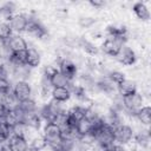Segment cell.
<instances>
[{"mask_svg": "<svg viewBox=\"0 0 151 151\" xmlns=\"http://www.w3.org/2000/svg\"><path fill=\"white\" fill-rule=\"evenodd\" d=\"M61 126L54 122H45L41 130V136L45 138L47 145L53 151H60L61 146Z\"/></svg>", "mask_w": 151, "mask_h": 151, "instance_id": "cell-1", "label": "cell"}, {"mask_svg": "<svg viewBox=\"0 0 151 151\" xmlns=\"http://www.w3.org/2000/svg\"><path fill=\"white\" fill-rule=\"evenodd\" d=\"M143 101H144V97L138 91L136 93H132V94L122 97L123 111L125 113L134 117V113L143 106Z\"/></svg>", "mask_w": 151, "mask_h": 151, "instance_id": "cell-2", "label": "cell"}, {"mask_svg": "<svg viewBox=\"0 0 151 151\" xmlns=\"http://www.w3.org/2000/svg\"><path fill=\"white\" fill-rule=\"evenodd\" d=\"M134 133L136 132H134L133 127L125 124V123L118 124L113 127L114 142L118 143V144H122V145H126L130 142H132L133 137H134Z\"/></svg>", "mask_w": 151, "mask_h": 151, "instance_id": "cell-3", "label": "cell"}, {"mask_svg": "<svg viewBox=\"0 0 151 151\" xmlns=\"http://www.w3.org/2000/svg\"><path fill=\"white\" fill-rule=\"evenodd\" d=\"M8 25L11 26L14 34H21L26 32V27L28 24V15L25 13H14L7 19Z\"/></svg>", "mask_w": 151, "mask_h": 151, "instance_id": "cell-4", "label": "cell"}, {"mask_svg": "<svg viewBox=\"0 0 151 151\" xmlns=\"http://www.w3.org/2000/svg\"><path fill=\"white\" fill-rule=\"evenodd\" d=\"M12 92L18 103L26 100L28 98H32V86L27 80L15 81V84L12 87Z\"/></svg>", "mask_w": 151, "mask_h": 151, "instance_id": "cell-5", "label": "cell"}, {"mask_svg": "<svg viewBox=\"0 0 151 151\" xmlns=\"http://www.w3.org/2000/svg\"><path fill=\"white\" fill-rule=\"evenodd\" d=\"M58 65V70L70 80L73 81V79L77 77L78 74V66L74 61H72L71 59H66V58H58L57 61Z\"/></svg>", "mask_w": 151, "mask_h": 151, "instance_id": "cell-6", "label": "cell"}, {"mask_svg": "<svg viewBox=\"0 0 151 151\" xmlns=\"http://www.w3.org/2000/svg\"><path fill=\"white\" fill-rule=\"evenodd\" d=\"M48 73V80H50V85L51 87H63V86H70L72 84V81H70L57 67H48L47 70H45Z\"/></svg>", "mask_w": 151, "mask_h": 151, "instance_id": "cell-7", "label": "cell"}, {"mask_svg": "<svg viewBox=\"0 0 151 151\" xmlns=\"http://www.w3.org/2000/svg\"><path fill=\"white\" fill-rule=\"evenodd\" d=\"M123 46H124L123 42H120V41H118V40H116V39H112V38H109V37H107V38L101 42L99 50H100L105 55L116 58V57L119 54V52H120V50H122Z\"/></svg>", "mask_w": 151, "mask_h": 151, "instance_id": "cell-8", "label": "cell"}, {"mask_svg": "<svg viewBox=\"0 0 151 151\" xmlns=\"http://www.w3.org/2000/svg\"><path fill=\"white\" fill-rule=\"evenodd\" d=\"M26 33H28L29 35L41 39L47 34V29L46 27L35 18L33 17H28V24L26 27Z\"/></svg>", "mask_w": 151, "mask_h": 151, "instance_id": "cell-9", "label": "cell"}, {"mask_svg": "<svg viewBox=\"0 0 151 151\" xmlns=\"http://www.w3.org/2000/svg\"><path fill=\"white\" fill-rule=\"evenodd\" d=\"M7 145L12 151H28L29 142L21 133H13L7 142Z\"/></svg>", "mask_w": 151, "mask_h": 151, "instance_id": "cell-10", "label": "cell"}, {"mask_svg": "<svg viewBox=\"0 0 151 151\" xmlns=\"http://www.w3.org/2000/svg\"><path fill=\"white\" fill-rule=\"evenodd\" d=\"M116 59H117L122 65H124V66H132V65H134L136 61H137V55H136V52H134L131 47L124 45V46L122 47L119 54L116 57Z\"/></svg>", "mask_w": 151, "mask_h": 151, "instance_id": "cell-11", "label": "cell"}, {"mask_svg": "<svg viewBox=\"0 0 151 151\" xmlns=\"http://www.w3.org/2000/svg\"><path fill=\"white\" fill-rule=\"evenodd\" d=\"M106 33L109 38L116 39L125 45V41L129 37V31L125 26H117V25H110L106 28Z\"/></svg>", "mask_w": 151, "mask_h": 151, "instance_id": "cell-12", "label": "cell"}, {"mask_svg": "<svg viewBox=\"0 0 151 151\" xmlns=\"http://www.w3.org/2000/svg\"><path fill=\"white\" fill-rule=\"evenodd\" d=\"M9 52H19L26 51L28 48V42L21 34H13L7 42H5Z\"/></svg>", "mask_w": 151, "mask_h": 151, "instance_id": "cell-13", "label": "cell"}, {"mask_svg": "<svg viewBox=\"0 0 151 151\" xmlns=\"http://www.w3.org/2000/svg\"><path fill=\"white\" fill-rule=\"evenodd\" d=\"M72 97V93H71V90L70 87L67 86H63V87H52L51 90V98L52 100L57 101V103H66L71 99Z\"/></svg>", "mask_w": 151, "mask_h": 151, "instance_id": "cell-14", "label": "cell"}, {"mask_svg": "<svg viewBox=\"0 0 151 151\" xmlns=\"http://www.w3.org/2000/svg\"><path fill=\"white\" fill-rule=\"evenodd\" d=\"M92 130V120L87 117L83 118L81 120H79L76 125V131H77V136L78 139H81L86 136H90V132Z\"/></svg>", "mask_w": 151, "mask_h": 151, "instance_id": "cell-15", "label": "cell"}, {"mask_svg": "<svg viewBox=\"0 0 151 151\" xmlns=\"http://www.w3.org/2000/svg\"><path fill=\"white\" fill-rule=\"evenodd\" d=\"M132 11L134 15L142 21H147L150 19V11L145 2H142V1L134 2L132 5Z\"/></svg>", "mask_w": 151, "mask_h": 151, "instance_id": "cell-16", "label": "cell"}, {"mask_svg": "<svg viewBox=\"0 0 151 151\" xmlns=\"http://www.w3.org/2000/svg\"><path fill=\"white\" fill-rule=\"evenodd\" d=\"M26 54H27V61H26L27 67H29L31 70L32 68H37L41 63L40 52L34 47H28L27 51H26Z\"/></svg>", "mask_w": 151, "mask_h": 151, "instance_id": "cell-17", "label": "cell"}, {"mask_svg": "<svg viewBox=\"0 0 151 151\" xmlns=\"http://www.w3.org/2000/svg\"><path fill=\"white\" fill-rule=\"evenodd\" d=\"M117 91H118V94L120 97H125V96H129V94H132V93H136L138 90H137V85L133 80L131 79H125L123 83H120L118 86H117Z\"/></svg>", "mask_w": 151, "mask_h": 151, "instance_id": "cell-18", "label": "cell"}, {"mask_svg": "<svg viewBox=\"0 0 151 151\" xmlns=\"http://www.w3.org/2000/svg\"><path fill=\"white\" fill-rule=\"evenodd\" d=\"M134 118L139 122V124L142 126H149L151 123V107L149 105L142 106L134 113Z\"/></svg>", "mask_w": 151, "mask_h": 151, "instance_id": "cell-19", "label": "cell"}, {"mask_svg": "<svg viewBox=\"0 0 151 151\" xmlns=\"http://www.w3.org/2000/svg\"><path fill=\"white\" fill-rule=\"evenodd\" d=\"M17 107L25 114H33V113H37L38 112V105L35 103V100L33 98H28L26 100H22V101H19L17 104Z\"/></svg>", "mask_w": 151, "mask_h": 151, "instance_id": "cell-20", "label": "cell"}, {"mask_svg": "<svg viewBox=\"0 0 151 151\" xmlns=\"http://www.w3.org/2000/svg\"><path fill=\"white\" fill-rule=\"evenodd\" d=\"M133 140L140 147L139 150H142V151L143 150H147L149 146H150V133H149V130H145V131H140V132L134 133Z\"/></svg>", "mask_w": 151, "mask_h": 151, "instance_id": "cell-21", "label": "cell"}, {"mask_svg": "<svg viewBox=\"0 0 151 151\" xmlns=\"http://www.w3.org/2000/svg\"><path fill=\"white\" fill-rule=\"evenodd\" d=\"M94 87L105 94H111L112 92H114V85L106 77H103L99 80L94 81Z\"/></svg>", "mask_w": 151, "mask_h": 151, "instance_id": "cell-22", "label": "cell"}, {"mask_svg": "<svg viewBox=\"0 0 151 151\" xmlns=\"http://www.w3.org/2000/svg\"><path fill=\"white\" fill-rule=\"evenodd\" d=\"M79 47H81L86 54L92 55V57H93V55H97V54L100 52L99 47H98L96 44H93L92 41H88V40H86V39H80V41H79Z\"/></svg>", "mask_w": 151, "mask_h": 151, "instance_id": "cell-23", "label": "cell"}, {"mask_svg": "<svg viewBox=\"0 0 151 151\" xmlns=\"http://www.w3.org/2000/svg\"><path fill=\"white\" fill-rule=\"evenodd\" d=\"M12 134H13L12 127L5 120L0 119V144L7 143Z\"/></svg>", "mask_w": 151, "mask_h": 151, "instance_id": "cell-24", "label": "cell"}, {"mask_svg": "<svg viewBox=\"0 0 151 151\" xmlns=\"http://www.w3.org/2000/svg\"><path fill=\"white\" fill-rule=\"evenodd\" d=\"M105 76H106V78H107L112 84H114L116 86H118L120 83H123V81L126 79L125 73H123L122 71H118V70H110Z\"/></svg>", "mask_w": 151, "mask_h": 151, "instance_id": "cell-25", "label": "cell"}, {"mask_svg": "<svg viewBox=\"0 0 151 151\" xmlns=\"http://www.w3.org/2000/svg\"><path fill=\"white\" fill-rule=\"evenodd\" d=\"M47 146V143L45 138L41 134H35L33 138L29 139V147L34 151H42Z\"/></svg>", "mask_w": 151, "mask_h": 151, "instance_id": "cell-26", "label": "cell"}, {"mask_svg": "<svg viewBox=\"0 0 151 151\" xmlns=\"http://www.w3.org/2000/svg\"><path fill=\"white\" fill-rule=\"evenodd\" d=\"M13 31L7 21H0V42H7L13 35Z\"/></svg>", "mask_w": 151, "mask_h": 151, "instance_id": "cell-27", "label": "cell"}, {"mask_svg": "<svg viewBox=\"0 0 151 151\" xmlns=\"http://www.w3.org/2000/svg\"><path fill=\"white\" fill-rule=\"evenodd\" d=\"M96 24V19L92 17H80L78 19V25L81 28H91Z\"/></svg>", "mask_w": 151, "mask_h": 151, "instance_id": "cell-28", "label": "cell"}, {"mask_svg": "<svg viewBox=\"0 0 151 151\" xmlns=\"http://www.w3.org/2000/svg\"><path fill=\"white\" fill-rule=\"evenodd\" d=\"M103 151H126L125 150V146L124 145H122V144H118V143H112L110 146H107L105 150H103Z\"/></svg>", "mask_w": 151, "mask_h": 151, "instance_id": "cell-29", "label": "cell"}, {"mask_svg": "<svg viewBox=\"0 0 151 151\" xmlns=\"http://www.w3.org/2000/svg\"><path fill=\"white\" fill-rule=\"evenodd\" d=\"M88 4L94 8H101L105 6V1H103V0H90Z\"/></svg>", "mask_w": 151, "mask_h": 151, "instance_id": "cell-30", "label": "cell"}, {"mask_svg": "<svg viewBox=\"0 0 151 151\" xmlns=\"http://www.w3.org/2000/svg\"><path fill=\"white\" fill-rule=\"evenodd\" d=\"M0 151H12V150L9 149L7 143H5V144H0Z\"/></svg>", "mask_w": 151, "mask_h": 151, "instance_id": "cell-31", "label": "cell"}, {"mask_svg": "<svg viewBox=\"0 0 151 151\" xmlns=\"http://www.w3.org/2000/svg\"><path fill=\"white\" fill-rule=\"evenodd\" d=\"M129 151H142V150H139V149H131V150H129Z\"/></svg>", "mask_w": 151, "mask_h": 151, "instance_id": "cell-32", "label": "cell"}]
</instances>
